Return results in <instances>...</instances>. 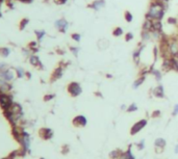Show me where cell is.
Here are the masks:
<instances>
[{"label":"cell","instance_id":"1","mask_svg":"<svg viewBox=\"0 0 178 159\" xmlns=\"http://www.w3.org/2000/svg\"><path fill=\"white\" fill-rule=\"evenodd\" d=\"M167 5L168 2L163 1V0H151L150 4H149L148 11L146 13L145 19L148 20H160L163 21V17L166 15Z\"/></svg>","mask_w":178,"mask_h":159},{"label":"cell","instance_id":"2","mask_svg":"<svg viewBox=\"0 0 178 159\" xmlns=\"http://www.w3.org/2000/svg\"><path fill=\"white\" fill-rule=\"evenodd\" d=\"M14 77H15V74L9 67V65L4 63H0V78L6 82H11L14 80Z\"/></svg>","mask_w":178,"mask_h":159},{"label":"cell","instance_id":"3","mask_svg":"<svg viewBox=\"0 0 178 159\" xmlns=\"http://www.w3.org/2000/svg\"><path fill=\"white\" fill-rule=\"evenodd\" d=\"M14 104L13 96L9 95V93H0V107L2 110H7L11 109Z\"/></svg>","mask_w":178,"mask_h":159},{"label":"cell","instance_id":"4","mask_svg":"<svg viewBox=\"0 0 178 159\" xmlns=\"http://www.w3.org/2000/svg\"><path fill=\"white\" fill-rule=\"evenodd\" d=\"M67 90H68V93L71 95L72 97H77L79 96L82 92V88L80 86V84L78 82H76V81H72V82H70L68 84V86H67Z\"/></svg>","mask_w":178,"mask_h":159},{"label":"cell","instance_id":"5","mask_svg":"<svg viewBox=\"0 0 178 159\" xmlns=\"http://www.w3.org/2000/svg\"><path fill=\"white\" fill-rule=\"evenodd\" d=\"M69 22L67 21L65 18H60L58 19L56 21L54 22V26L55 28L58 29V32L60 33H66L69 29Z\"/></svg>","mask_w":178,"mask_h":159},{"label":"cell","instance_id":"6","mask_svg":"<svg viewBox=\"0 0 178 159\" xmlns=\"http://www.w3.org/2000/svg\"><path fill=\"white\" fill-rule=\"evenodd\" d=\"M106 5V1L105 0H94L91 3H89L87 7L92 11H95V12H99L102 9H104Z\"/></svg>","mask_w":178,"mask_h":159},{"label":"cell","instance_id":"7","mask_svg":"<svg viewBox=\"0 0 178 159\" xmlns=\"http://www.w3.org/2000/svg\"><path fill=\"white\" fill-rule=\"evenodd\" d=\"M144 49H145V44L140 43V45L138 46V48L134 49V51H133L132 59H133V63H136V66H139L140 63H141V54H142V51Z\"/></svg>","mask_w":178,"mask_h":159},{"label":"cell","instance_id":"8","mask_svg":"<svg viewBox=\"0 0 178 159\" xmlns=\"http://www.w3.org/2000/svg\"><path fill=\"white\" fill-rule=\"evenodd\" d=\"M28 59H29V63L31 65L32 67H36V68H40V69L42 70L43 69V65L41 63V60H40V57L36 54H31L29 57H28Z\"/></svg>","mask_w":178,"mask_h":159},{"label":"cell","instance_id":"9","mask_svg":"<svg viewBox=\"0 0 178 159\" xmlns=\"http://www.w3.org/2000/svg\"><path fill=\"white\" fill-rule=\"evenodd\" d=\"M63 73H64V68L62 66L58 67V68H55L54 71H53V72H52V74H51V79H50V81H51V82H53V81L58 80L60 78H62Z\"/></svg>","mask_w":178,"mask_h":159},{"label":"cell","instance_id":"10","mask_svg":"<svg viewBox=\"0 0 178 159\" xmlns=\"http://www.w3.org/2000/svg\"><path fill=\"white\" fill-rule=\"evenodd\" d=\"M39 135L43 139H50V138L53 136V132H52L51 129H48V128H42V129H40L39 131Z\"/></svg>","mask_w":178,"mask_h":159},{"label":"cell","instance_id":"11","mask_svg":"<svg viewBox=\"0 0 178 159\" xmlns=\"http://www.w3.org/2000/svg\"><path fill=\"white\" fill-rule=\"evenodd\" d=\"M163 22L160 20H153L152 21V31H156V32H163ZM151 31V32H152Z\"/></svg>","mask_w":178,"mask_h":159},{"label":"cell","instance_id":"12","mask_svg":"<svg viewBox=\"0 0 178 159\" xmlns=\"http://www.w3.org/2000/svg\"><path fill=\"white\" fill-rule=\"evenodd\" d=\"M27 48L29 49L30 52H31L32 54H36V52L39 51V49H40L39 42H36V41H31V42L28 43Z\"/></svg>","mask_w":178,"mask_h":159},{"label":"cell","instance_id":"13","mask_svg":"<svg viewBox=\"0 0 178 159\" xmlns=\"http://www.w3.org/2000/svg\"><path fill=\"white\" fill-rule=\"evenodd\" d=\"M73 123H74V125H76V126H83V125L87 124V120H85V117H82V115H77V117L73 120Z\"/></svg>","mask_w":178,"mask_h":159},{"label":"cell","instance_id":"14","mask_svg":"<svg viewBox=\"0 0 178 159\" xmlns=\"http://www.w3.org/2000/svg\"><path fill=\"white\" fill-rule=\"evenodd\" d=\"M151 39H152V34H151L150 31H144V30H142V32H141V40H142L143 44H145L146 42L150 41Z\"/></svg>","mask_w":178,"mask_h":159},{"label":"cell","instance_id":"15","mask_svg":"<svg viewBox=\"0 0 178 159\" xmlns=\"http://www.w3.org/2000/svg\"><path fill=\"white\" fill-rule=\"evenodd\" d=\"M153 95L157 98H163L165 93H163V85H158L153 90Z\"/></svg>","mask_w":178,"mask_h":159},{"label":"cell","instance_id":"16","mask_svg":"<svg viewBox=\"0 0 178 159\" xmlns=\"http://www.w3.org/2000/svg\"><path fill=\"white\" fill-rule=\"evenodd\" d=\"M142 30L144 31H152V21L151 20H148V19H145L144 22H143L142 25Z\"/></svg>","mask_w":178,"mask_h":159},{"label":"cell","instance_id":"17","mask_svg":"<svg viewBox=\"0 0 178 159\" xmlns=\"http://www.w3.org/2000/svg\"><path fill=\"white\" fill-rule=\"evenodd\" d=\"M145 125H146V121H141V122H139V123L136 124V125L132 127V129H131V133H132V134L138 133L140 130L142 129L143 127L145 126Z\"/></svg>","mask_w":178,"mask_h":159},{"label":"cell","instance_id":"18","mask_svg":"<svg viewBox=\"0 0 178 159\" xmlns=\"http://www.w3.org/2000/svg\"><path fill=\"white\" fill-rule=\"evenodd\" d=\"M112 34L115 36V38H120V36H122L124 34L123 28H122V27H119V26L115 27L112 31Z\"/></svg>","mask_w":178,"mask_h":159},{"label":"cell","instance_id":"19","mask_svg":"<svg viewBox=\"0 0 178 159\" xmlns=\"http://www.w3.org/2000/svg\"><path fill=\"white\" fill-rule=\"evenodd\" d=\"M34 34L36 36V40H38V42H41L46 36V31L44 29H36L34 30Z\"/></svg>","mask_w":178,"mask_h":159},{"label":"cell","instance_id":"20","mask_svg":"<svg viewBox=\"0 0 178 159\" xmlns=\"http://www.w3.org/2000/svg\"><path fill=\"white\" fill-rule=\"evenodd\" d=\"M124 19L127 23H131L133 21V15L130 11H125L124 12Z\"/></svg>","mask_w":178,"mask_h":159},{"label":"cell","instance_id":"21","mask_svg":"<svg viewBox=\"0 0 178 159\" xmlns=\"http://www.w3.org/2000/svg\"><path fill=\"white\" fill-rule=\"evenodd\" d=\"M9 54H11L9 48H7V47H0V56L5 58V57L9 56Z\"/></svg>","mask_w":178,"mask_h":159},{"label":"cell","instance_id":"22","mask_svg":"<svg viewBox=\"0 0 178 159\" xmlns=\"http://www.w3.org/2000/svg\"><path fill=\"white\" fill-rule=\"evenodd\" d=\"M28 24H29V19H28V18L21 19V21H20V23H19V29H20V30H24Z\"/></svg>","mask_w":178,"mask_h":159},{"label":"cell","instance_id":"23","mask_svg":"<svg viewBox=\"0 0 178 159\" xmlns=\"http://www.w3.org/2000/svg\"><path fill=\"white\" fill-rule=\"evenodd\" d=\"M145 79H146V77H145V75H143V76H140L139 78L136 79L134 82H133V88H138V87L141 85V84L145 81Z\"/></svg>","mask_w":178,"mask_h":159},{"label":"cell","instance_id":"24","mask_svg":"<svg viewBox=\"0 0 178 159\" xmlns=\"http://www.w3.org/2000/svg\"><path fill=\"white\" fill-rule=\"evenodd\" d=\"M15 73H16V76H17L18 78H23L25 76V74H26V72H25L22 68H20V67H19V68H16Z\"/></svg>","mask_w":178,"mask_h":159},{"label":"cell","instance_id":"25","mask_svg":"<svg viewBox=\"0 0 178 159\" xmlns=\"http://www.w3.org/2000/svg\"><path fill=\"white\" fill-rule=\"evenodd\" d=\"M167 23L169 25H172V26H177L178 20L175 17H168V18H167Z\"/></svg>","mask_w":178,"mask_h":159},{"label":"cell","instance_id":"26","mask_svg":"<svg viewBox=\"0 0 178 159\" xmlns=\"http://www.w3.org/2000/svg\"><path fill=\"white\" fill-rule=\"evenodd\" d=\"M71 39H72L74 42L79 43L81 41V34L78 32H73L72 34H71Z\"/></svg>","mask_w":178,"mask_h":159},{"label":"cell","instance_id":"27","mask_svg":"<svg viewBox=\"0 0 178 159\" xmlns=\"http://www.w3.org/2000/svg\"><path fill=\"white\" fill-rule=\"evenodd\" d=\"M133 38H134V36H133L132 32H127L125 33V36H124V40H125V42H130V41H132Z\"/></svg>","mask_w":178,"mask_h":159},{"label":"cell","instance_id":"28","mask_svg":"<svg viewBox=\"0 0 178 159\" xmlns=\"http://www.w3.org/2000/svg\"><path fill=\"white\" fill-rule=\"evenodd\" d=\"M70 51L72 52L74 56H76V57L78 56V52H79V48H78V47H74V46H71V47H70Z\"/></svg>","mask_w":178,"mask_h":159},{"label":"cell","instance_id":"29","mask_svg":"<svg viewBox=\"0 0 178 159\" xmlns=\"http://www.w3.org/2000/svg\"><path fill=\"white\" fill-rule=\"evenodd\" d=\"M54 95H53V94H49V95H45V96H44V101H45V102H47V101H50V100L51 99H53V98H54Z\"/></svg>","mask_w":178,"mask_h":159},{"label":"cell","instance_id":"30","mask_svg":"<svg viewBox=\"0 0 178 159\" xmlns=\"http://www.w3.org/2000/svg\"><path fill=\"white\" fill-rule=\"evenodd\" d=\"M133 110H136V104H131L129 108H127V111H133Z\"/></svg>","mask_w":178,"mask_h":159},{"label":"cell","instance_id":"31","mask_svg":"<svg viewBox=\"0 0 178 159\" xmlns=\"http://www.w3.org/2000/svg\"><path fill=\"white\" fill-rule=\"evenodd\" d=\"M67 1H68V0H55V3H58V4L63 5V4H66Z\"/></svg>","mask_w":178,"mask_h":159},{"label":"cell","instance_id":"32","mask_svg":"<svg viewBox=\"0 0 178 159\" xmlns=\"http://www.w3.org/2000/svg\"><path fill=\"white\" fill-rule=\"evenodd\" d=\"M156 144L157 146H160V144H161V147H163V146H165V141H163V139H157Z\"/></svg>","mask_w":178,"mask_h":159},{"label":"cell","instance_id":"33","mask_svg":"<svg viewBox=\"0 0 178 159\" xmlns=\"http://www.w3.org/2000/svg\"><path fill=\"white\" fill-rule=\"evenodd\" d=\"M18 1H20L22 3H31L33 0H18Z\"/></svg>","mask_w":178,"mask_h":159},{"label":"cell","instance_id":"34","mask_svg":"<svg viewBox=\"0 0 178 159\" xmlns=\"http://www.w3.org/2000/svg\"><path fill=\"white\" fill-rule=\"evenodd\" d=\"M25 76H27V78H30V77H31V75H30V73H29V72H26Z\"/></svg>","mask_w":178,"mask_h":159},{"label":"cell","instance_id":"35","mask_svg":"<svg viewBox=\"0 0 178 159\" xmlns=\"http://www.w3.org/2000/svg\"><path fill=\"white\" fill-rule=\"evenodd\" d=\"M3 1H4V0H0V6H1V4H2ZM0 17H1V14H0Z\"/></svg>","mask_w":178,"mask_h":159},{"label":"cell","instance_id":"36","mask_svg":"<svg viewBox=\"0 0 178 159\" xmlns=\"http://www.w3.org/2000/svg\"><path fill=\"white\" fill-rule=\"evenodd\" d=\"M6 1H12V0H6Z\"/></svg>","mask_w":178,"mask_h":159}]
</instances>
